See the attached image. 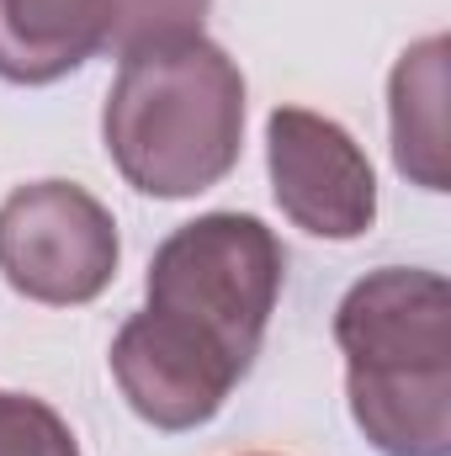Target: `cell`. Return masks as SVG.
<instances>
[{
    "label": "cell",
    "mask_w": 451,
    "mask_h": 456,
    "mask_svg": "<svg viewBox=\"0 0 451 456\" xmlns=\"http://www.w3.org/2000/svg\"><path fill=\"white\" fill-rule=\"evenodd\" d=\"M102 143L117 175L154 202L213 191L244 149L239 64L202 32L122 53L102 107Z\"/></svg>",
    "instance_id": "cell-2"
},
{
    "label": "cell",
    "mask_w": 451,
    "mask_h": 456,
    "mask_svg": "<svg viewBox=\"0 0 451 456\" xmlns=\"http://www.w3.org/2000/svg\"><path fill=\"white\" fill-rule=\"evenodd\" d=\"M107 0H0V80L53 86L107 53Z\"/></svg>",
    "instance_id": "cell-7"
},
{
    "label": "cell",
    "mask_w": 451,
    "mask_h": 456,
    "mask_svg": "<svg viewBox=\"0 0 451 456\" xmlns=\"http://www.w3.org/2000/svg\"><path fill=\"white\" fill-rule=\"evenodd\" d=\"M0 456H80V441L53 403L0 387Z\"/></svg>",
    "instance_id": "cell-10"
},
{
    "label": "cell",
    "mask_w": 451,
    "mask_h": 456,
    "mask_svg": "<svg viewBox=\"0 0 451 456\" xmlns=\"http://www.w3.org/2000/svg\"><path fill=\"white\" fill-rule=\"evenodd\" d=\"M122 239L107 202L75 181H32L0 202V276L43 308H86L117 276Z\"/></svg>",
    "instance_id": "cell-4"
},
{
    "label": "cell",
    "mask_w": 451,
    "mask_h": 456,
    "mask_svg": "<svg viewBox=\"0 0 451 456\" xmlns=\"http://www.w3.org/2000/svg\"><path fill=\"white\" fill-rule=\"evenodd\" d=\"M266 170L276 208L314 239H361L377 224V175L335 117L276 107L266 117Z\"/></svg>",
    "instance_id": "cell-5"
},
{
    "label": "cell",
    "mask_w": 451,
    "mask_h": 456,
    "mask_svg": "<svg viewBox=\"0 0 451 456\" xmlns=\"http://www.w3.org/2000/svg\"><path fill=\"white\" fill-rule=\"evenodd\" d=\"M345 398L382 456H451V287L441 271H366L335 308Z\"/></svg>",
    "instance_id": "cell-1"
},
{
    "label": "cell",
    "mask_w": 451,
    "mask_h": 456,
    "mask_svg": "<svg viewBox=\"0 0 451 456\" xmlns=\"http://www.w3.org/2000/svg\"><path fill=\"white\" fill-rule=\"evenodd\" d=\"M107 361H112V377L127 398V409L165 436L208 425L228 403V393L244 382V371L224 350H213L192 330H181L149 308H138L117 330Z\"/></svg>",
    "instance_id": "cell-6"
},
{
    "label": "cell",
    "mask_w": 451,
    "mask_h": 456,
    "mask_svg": "<svg viewBox=\"0 0 451 456\" xmlns=\"http://www.w3.org/2000/svg\"><path fill=\"white\" fill-rule=\"evenodd\" d=\"M112 5V48L122 53H138V48H154V43H176V37H197L213 0H107Z\"/></svg>",
    "instance_id": "cell-9"
},
{
    "label": "cell",
    "mask_w": 451,
    "mask_h": 456,
    "mask_svg": "<svg viewBox=\"0 0 451 456\" xmlns=\"http://www.w3.org/2000/svg\"><path fill=\"white\" fill-rule=\"evenodd\" d=\"M447 53L451 43L436 32L398 53L388 80V127H393V165L404 181L425 191H447Z\"/></svg>",
    "instance_id": "cell-8"
},
{
    "label": "cell",
    "mask_w": 451,
    "mask_h": 456,
    "mask_svg": "<svg viewBox=\"0 0 451 456\" xmlns=\"http://www.w3.org/2000/svg\"><path fill=\"white\" fill-rule=\"evenodd\" d=\"M282 276H287V249L260 218L202 213L154 249L144 308L224 350L250 377L282 297Z\"/></svg>",
    "instance_id": "cell-3"
}]
</instances>
